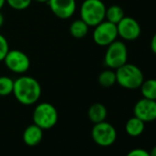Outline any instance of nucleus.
<instances>
[{
	"mask_svg": "<svg viewBox=\"0 0 156 156\" xmlns=\"http://www.w3.org/2000/svg\"><path fill=\"white\" fill-rule=\"evenodd\" d=\"M14 80L9 76H0V97H7L13 93Z\"/></svg>",
	"mask_w": 156,
	"mask_h": 156,
	"instance_id": "19",
	"label": "nucleus"
},
{
	"mask_svg": "<svg viewBox=\"0 0 156 156\" xmlns=\"http://www.w3.org/2000/svg\"><path fill=\"white\" fill-rule=\"evenodd\" d=\"M42 136H43V129L33 123L28 126L24 130L23 140L28 146L33 147L38 145L41 141Z\"/></svg>",
	"mask_w": 156,
	"mask_h": 156,
	"instance_id": "12",
	"label": "nucleus"
},
{
	"mask_svg": "<svg viewBox=\"0 0 156 156\" xmlns=\"http://www.w3.org/2000/svg\"><path fill=\"white\" fill-rule=\"evenodd\" d=\"M12 94L20 104L24 106H30L40 99L41 95V87L34 77L22 75L14 80Z\"/></svg>",
	"mask_w": 156,
	"mask_h": 156,
	"instance_id": "1",
	"label": "nucleus"
},
{
	"mask_svg": "<svg viewBox=\"0 0 156 156\" xmlns=\"http://www.w3.org/2000/svg\"><path fill=\"white\" fill-rule=\"evenodd\" d=\"M107 47L108 48L104 57V62L106 66L116 70L127 62L128 49L123 41L116 40Z\"/></svg>",
	"mask_w": 156,
	"mask_h": 156,
	"instance_id": "5",
	"label": "nucleus"
},
{
	"mask_svg": "<svg viewBox=\"0 0 156 156\" xmlns=\"http://www.w3.org/2000/svg\"><path fill=\"white\" fill-rule=\"evenodd\" d=\"M106 9L102 0H84L80 7V19L89 27H96L105 20Z\"/></svg>",
	"mask_w": 156,
	"mask_h": 156,
	"instance_id": "3",
	"label": "nucleus"
},
{
	"mask_svg": "<svg viewBox=\"0 0 156 156\" xmlns=\"http://www.w3.org/2000/svg\"><path fill=\"white\" fill-rule=\"evenodd\" d=\"M118 35L125 41H135L137 40L141 32L139 22L130 17H124L117 24Z\"/></svg>",
	"mask_w": 156,
	"mask_h": 156,
	"instance_id": "9",
	"label": "nucleus"
},
{
	"mask_svg": "<svg viewBox=\"0 0 156 156\" xmlns=\"http://www.w3.org/2000/svg\"><path fill=\"white\" fill-rule=\"evenodd\" d=\"M93 31V40L95 43L101 47H107L119 37L117 25L108 20H104L96 27Z\"/></svg>",
	"mask_w": 156,
	"mask_h": 156,
	"instance_id": "6",
	"label": "nucleus"
},
{
	"mask_svg": "<svg viewBox=\"0 0 156 156\" xmlns=\"http://www.w3.org/2000/svg\"><path fill=\"white\" fill-rule=\"evenodd\" d=\"M70 34L75 38V39H83L85 38L89 30V26L83 21L81 19L80 20H76L72 22L69 28Z\"/></svg>",
	"mask_w": 156,
	"mask_h": 156,
	"instance_id": "15",
	"label": "nucleus"
},
{
	"mask_svg": "<svg viewBox=\"0 0 156 156\" xmlns=\"http://www.w3.org/2000/svg\"><path fill=\"white\" fill-rule=\"evenodd\" d=\"M9 51V41L5 36L0 34V62H3L7 53Z\"/></svg>",
	"mask_w": 156,
	"mask_h": 156,
	"instance_id": "21",
	"label": "nucleus"
},
{
	"mask_svg": "<svg viewBox=\"0 0 156 156\" xmlns=\"http://www.w3.org/2000/svg\"><path fill=\"white\" fill-rule=\"evenodd\" d=\"M3 62L6 67L15 73H25L30 67L29 56L20 50H9Z\"/></svg>",
	"mask_w": 156,
	"mask_h": 156,
	"instance_id": "8",
	"label": "nucleus"
},
{
	"mask_svg": "<svg viewBox=\"0 0 156 156\" xmlns=\"http://www.w3.org/2000/svg\"><path fill=\"white\" fill-rule=\"evenodd\" d=\"M87 115H88L89 119L94 124H97V123H99V122L106 120L108 111H107L106 107L103 104L95 103V104L91 105L90 108H88Z\"/></svg>",
	"mask_w": 156,
	"mask_h": 156,
	"instance_id": "13",
	"label": "nucleus"
},
{
	"mask_svg": "<svg viewBox=\"0 0 156 156\" xmlns=\"http://www.w3.org/2000/svg\"><path fill=\"white\" fill-rule=\"evenodd\" d=\"M134 116L143 122H151L156 119V100L142 98L134 106Z\"/></svg>",
	"mask_w": 156,
	"mask_h": 156,
	"instance_id": "10",
	"label": "nucleus"
},
{
	"mask_svg": "<svg viewBox=\"0 0 156 156\" xmlns=\"http://www.w3.org/2000/svg\"><path fill=\"white\" fill-rule=\"evenodd\" d=\"M32 2V0H6V3L15 10H25L27 9Z\"/></svg>",
	"mask_w": 156,
	"mask_h": 156,
	"instance_id": "20",
	"label": "nucleus"
},
{
	"mask_svg": "<svg viewBox=\"0 0 156 156\" xmlns=\"http://www.w3.org/2000/svg\"><path fill=\"white\" fill-rule=\"evenodd\" d=\"M149 153H150V156H156V145L151 150Z\"/></svg>",
	"mask_w": 156,
	"mask_h": 156,
	"instance_id": "24",
	"label": "nucleus"
},
{
	"mask_svg": "<svg viewBox=\"0 0 156 156\" xmlns=\"http://www.w3.org/2000/svg\"><path fill=\"white\" fill-rule=\"evenodd\" d=\"M151 49L154 54H156V33L152 36L151 41Z\"/></svg>",
	"mask_w": 156,
	"mask_h": 156,
	"instance_id": "23",
	"label": "nucleus"
},
{
	"mask_svg": "<svg viewBox=\"0 0 156 156\" xmlns=\"http://www.w3.org/2000/svg\"><path fill=\"white\" fill-rule=\"evenodd\" d=\"M145 129V122L141 119H138L137 117L130 118L125 125V130L128 135L131 137H138L141 135Z\"/></svg>",
	"mask_w": 156,
	"mask_h": 156,
	"instance_id": "14",
	"label": "nucleus"
},
{
	"mask_svg": "<svg viewBox=\"0 0 156 156\" xmlns=\"http://www.w3.org/2000/svg\"><path fill=\"white\" fill-rule=\"evenodd\" d=\"M140 88L144 98L156 100V79L144 80Z\"/></svg>",
	"mask_w": 156,
	"mask_h": 156,
	"instance_id": "17",
	"label": "nucleus"
},
{
	"mask_svg": "<svg viewBox=\"0 0 156 156\" xmlns=\"http://www.w3.org/2000/svg\"><path fill=\"white\" fill-rule=\"evenodd\" d=\"M91 134L94 141L102 147H108L112 145L117 139L116 129L110 123L106 121L95 124Z\"/></svg>",
	"mask_w": 156,
	"mask_h": 156,
	"instance_id": "7",
	"label": "nucleus"
},
{
	"mask_svg": "<svg viewBox=\"0 0 156 156\" xmlns=\"http://www.w3.org/2000/svg\"><path fill=\"white\" fill-rule=\"evenodd\" d=\"M33 122L42 129L53 128L58 121V112L55 107L48 102L38 104L32 115Z\"/></svg>",
	"mask_w": 156,
	"mask_h": 156,
	"instance_id": "4",
	"label": "nucleus"
},
{
	"mask_svg": "<svg viewBox=\"0 0 156 156\" xmlns=\"http://www.w3.org/2000/svg\"><path fill=\"white\" fill-rule=\"evenodd\" d=\"M51 11L61 20L70 19L76 10L75 0H49Z\"/></svg>",
	"mask_w": 156,
	"mask_h": 156,
	"instance_id": "11",
	"label": "nucleus"
},
{
	"mask_svg": "<svg viewBox=\"0 0 156 156\" xmlns=\"http://www.w3.org/2000/svg\"><path fill=\"white\" fill-rule=\"evenodd\" d=\"M124 17H125V14H124L122 8L118 5H112L106 9L105 20L113 24L117 25Z\"/></svg>",
	"mask_w": 156,
	"mask_h": 156,
	"instance_id": "16",
	"label": "nucleus"
},
{
	"mask_svg": "<svg viewBox=\"0 0 156 156\" xmlns=\"http://www.w3.org/2000/svg\"><path fill=\"white\" fill-rule=\"evenodd\" d=\"M126 156H150V153L146 150L138 148L131 150Z\"/></svg>",
	"mask_w": 156,
	"mask_h": 156,
	"instance_id": "22",
	"label": "nucleus"
},
{
	"mask_svg": "<svg viewBox=\"0 0 156 156\" xmlns=\"http://www.w3.org/2000/svg\"><path fill=\"white\" fill-rule=\"evenodd\" d=\"M4 21H5V20H4V16H3V14H2L1 12H0V28H1V27L3 26Z\"/></svg>",
	"mask_w": 156,
	"mask_h": 156,
	"instance_id": "25",
	"label": "nucleus"
},
{
	"mask_svg": "<svg viewBox=\"0 0 156 156\" xmlns=\"http://www.w3.org/2000/svg\"><path fill=\"white\" fill-rule=\"evenodd\" d=\"M98 83L103 87H110L117 83L116 72L113 69H107L102 71L98 75Z\"/></svg>",
	"mask_w": 156,
	"mask_h": 156,
	"instance_id": "18",
	"label": "nucleus"
},
{
	"mask_svg": "<svg viewBox=\"0 0 156 156\" xmlns=\"http://www.w3.org/2000/svg\"><path fill=\"white\" fill-rule=\"evenodd\" d=\"M34 1H36L38 3H48L49 0H34Z\"/></svg>",
	"mask_w": 156,
	"mask_h": 156,
	"instance_id": "27",
	"label": "nucleus"
},
{
	"mask_svg": "<svg viewBox=\"0 0 156 156\" xmlns=\"http://www.w3.org/2000/svg\"><path fill=\"white\" fill-rule=\"evenodd\" d=\"M116 78L121 87L130 90L140 88L144 81L142 71L137 65L127 62L116 69Z\"/></svg>",
	"mask_w": 156,
	"mask_h": 156,
	"instance_id": "2",
	"label": "nucleus"
},
{
	"mask_svg": "<svg viewBox=\"0 0 156 156\" xmlns=\"http://www.w3.org/2000/svg\"><path fill=\"white\" fill-rule=\"evenodd\" d=\"M5 4H6V0H0V11H1Z\"/></svg>",
	"mask_w": 156,
	"mask_h": 156,
	"instance_id": "26",
	"label": "nucleus"
}]
</instances>
